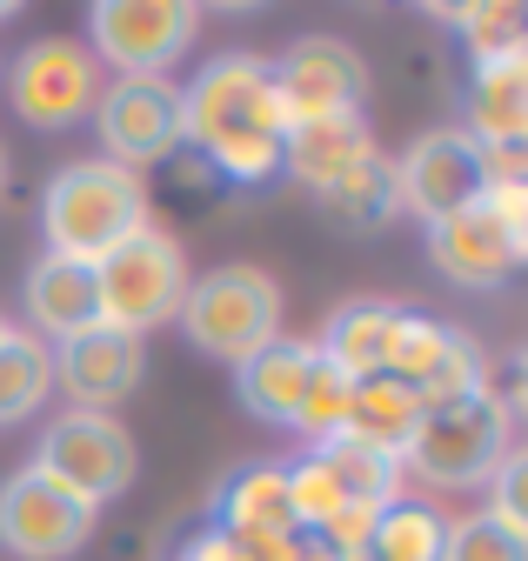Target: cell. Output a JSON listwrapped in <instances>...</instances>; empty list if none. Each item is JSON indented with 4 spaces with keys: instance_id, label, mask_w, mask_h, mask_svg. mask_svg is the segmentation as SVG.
I'll return each mask as SVG.
<instances>
[{
    "instance_id": "obj_1",
    "label": "cell",
    "mask_w": 528,
    "mask_h": 561,
    "mask_svg": "<svg viewBox=\"0 0 528 561\" xmlns=\"http://www.w3.org/2000/svg\"><path fill=\"white\" fill-rule=\"evenodd\" d=\"M181 140L228 181H268L282 174L288 114L275 101L268 60L234 47L215 54L202 75L181 88Z\"/></svg>"
},
{
    "instance_id": "obj_2",
    "label": "cell",
    "mask_w": 528,
    "mask_h": 561,
    "mask_svg": "<svg viewBox=\"0 0 528 561\" xmlns=\"http://www.w3.org/2000/svg\"><path fill=\"white\" fill-rule=\"evenodd\" d=\"M148 221V181L120 161H74L41 187V234L60 261H101L120 234Z\"/></svg>"
},
{
    "instance_id": "obj_3",
    "label": "cell",
    "mask_w": 528,
    "mask_h": 561,
    "mask_svg": "<svg viewBox=\"0 0 528 561\" xmlns=\"http://www.w3.org/2000/svg\"><path fill=\"white\" fill-rule=\"evenodd\" d=\"M508 448H515V408L495 388H482V394L422 408V428L402 455V474L428 488H482Z\"/></svg>"
},
{
    "instance_id": "obj_4",
    "label": "cell",
    "mask_w": 528,
    "mask_h": 561,
    "mask_svg": "<svg viewBox=\"0 0 528 561\" xmlns=\"http://www.w3.org/2000/svg\"><path fill=\"white\" fill-rule=\"evenodd\" d=\"M187 254L168 228L141 221L135 234H120L101 261H94V308L107 328L120 334H148L161 321L181 314V295H187Z\"/></svg>"
},
{
    "instance_id": "obj_5",
    "label": "cell",
    "mask_w": 528,
    "mask_h": 561,
    "mask_svg": "<svg viewBox=\"0 0 528 561\" xmlns=\"http://www.w3.org/2000/svg\"><path fill=\"white\" fill-rule=\"evenodd\" d=\"M174 321L187 328V341L202 347V355L241 368L254 347H268L282 334V288H275V274L234 261V267H215L202 280H187Z\"/></svg>"
},
{
    "instance_id": "obj_6",
    "label": "cell",
    "mask_w": 528,
    "mask_h": 561,
    "mask_svg": "<svg viewBox=\"0 0 528 561\" xmlns=\"http://www.w3.org/2000/svg\"><path fill=\"white\" fill-rule=\"evenodd\" d=\"M34 468L54 474V481L68 488V495H81L88 508H101V502L127 495V481H135V468H141V448H135V435H127L114 414L68 408V414L47 421Z\"/></svg>"
},
{
    "instance_id": "obj_7",
    "label": "cell",
    "mask_w": 528,
    "mask_h": 561,
    "mask_svg": "<svg viewBox=\"0 0 528 561\" xmlns=\"http://www.w3.org/2000/svg\"><path fill=\"white\" fill-rule=\"evenodd\" d=\"M8 101L27 127H74L94 114L101 101V60L88 41L74 34H47V41H27L8 67Z\"/></svg>"
},
{
    "instance_id": "obj_8",
    "label": "cell",
    "mask_w": 528,
    "mask_h": 561,
    "mask_svg": "<svg viewBox=\"0 0 528 561\" xmlns=\"http://www.w3.org/2000/svg\"><path fill=\"white\" fill-rule=\"evenodd\" d=\"M194 27H202L194 0H94L88 47L120 75H168L194 47Z\"/></svg>"
},
{
    "instance_id": "obj_9",
    "label": "cell",
    "mask_w": 528,
    "mask_h": 561,
    "mask_svg": "<svg viewBox=\"0 0 528 561\" xmlns=\"http://www.w3.org/2000/svg\"><path fill=\"white\" fill-rule=\"evenodd\" d=\"M94 515L101 508L68 495V488L54 474H41L34 461L0 481V548L21 554V561H68L74 548H88Z\"/></svg>"
},
{
    "instance_id": "obj_10",
    "label": "cell",
    "mask_w": 528,
    "mask_h": 561,
    "mask_svg": "<svg viewBox=\"0 0 528 561\" xmlns=\"http://www.w3.org/2000/svg\"><path fill=\"white\" fill-rule=\"evenodd\" d=\"M94 127L107 161L141 174L148 161H168L181 148V88L168 75H120L114 88H101Z\"/></svg>"
},
{
    "instance_id": "obj_11",
    "label": "cell",
    "mask_w": 528,
    "mask_h": 561,
    "mask_svg": "<svg viewBox=\"0 0 528 561\" xmlns=\"http://www.w3.org/2000/svg\"><path fill=\"white\" fill-rule=\"evenodd\" d=\"M394 201L422 221H441L455 207L482 201V140L469 127H428L394 161Z\"/></svg>"
},
{
    "instance_id": "obj_12",
    "label": "cell",
    "mask_w": 528,
    "mask_h": 561,
    "mask_svg": "<svg viewBox=\"0 0 528 561\" xmlns=\"http://www.w3.org/2000/svg\"><path fill=\"white\" fill-rule=\"evenodd\" d=\"M268 81H275V101H282L288 121L361 114V101H368V60L348 41H335V34H308V41H295L268 67Z\"/></svg>"
},
{
    "instance_id": "obj_13",
    "label": "cell",
    "mask_w": 528,
    "mask_h": 561,
    "mask_svg": "<svg viewBox=\"0 0 528 561\" xmlns=\"http://www.w3.org/2000/svg\"><path fill=\"white\" fill-rule=\"evenodd\" d=\"M428 254L461 288H502L528 254V228L495 215L489 201H469V207H455V215L428 221Z\"/></svg>"
},
{
    "instance_id": "obj_14",
    "label": "cell",
    "mask_w": 528,
    "mask_h": 561,
    "mask_svg": "<svg viewBox=\"0 0 528 561\" xmlns=\"http://www.w3.org/2000/svg\"><path fill=\"white\" fill-rule=\"evenodd\" d=\"M54 381L74 394V408H94V414H114V401H127L141 388V334H120L107 321L54 341Z\"/></svg>"
},
{
    "instance_id": "obj_15",
    "label": "cell",
    "mask_w": 528,
    "mask_h": 561,
    "mask_svg": "<svg viewBox=\"0 0 528 561\" xmlns=\"http://www.w3.org/2000/svg\"><path fill=\"white\" fill-rule=\"evenodd\" d=\"M221 535L234 541H288L295 535V508H288V461H241L208 508Z\"/></svg>"
},
{
    "instance_id": "obj_16",
    "label": "cell",
    "mask_w": 528,
    "mask_h": 561,
    "mask_svg": "<svg viewBox=\"0 0 528 561\" xmlns=\"http://www.w3.org/2000/svg\"><path fill=\"white\" fill-rule=\"evenodd\" d=\"M375 154V134H368V114H314V121H288V140H282V168L295 181H308L314 194H328L348 168H361Z\"/></svg>"
},
{
    "instance_id": "obj_17",
    "label": "cell",
    "mask_w": 528,
    "mask_h": 561,
    "mask_svg": "<svg viewBox=\"0 0 528 561\" xmlns=\"http://www.w3.org/2000/svg\"><path fill=\"white\" fill-rule=\"evenodd\" d=\"M308 368H314V341H288L275 334L268 347L234 368V394L254 421H275V428H295V408H301V388H308Z\"/></svg>"
},
{
    "instance_id": "obj_18",
    "label": "cell",
    "mask_w": 528,
    "mask_h": 561,
    "mask_svg": "<svg viewBox=\"0 0 528 561\" xmlns=\"http://www.w3.org/2000/svg\"><path fill=\"white\" fill-rule=\"evenodd\" d=\"M469 134L482 148H521L528 140V47L469 67Z\"/></svg>"
},
{
    "instance_id": "obj_19",
    "label": "cell",
    "mask_w": 528,
    "mask_h": 561,
    "mask_svg": "<svg viewBox=\"0 0 528 561\" xmlns=\"http://www.w3.org/2000/svg\"><path fill=\"white\" fill-rule=\"evenodd\" d=\"M415 428H422V394L409 388V381H394V375H361L355 388H348V442H361V448H375V455H388V461H402L409 455V442H415Z\"/></svg>"
},
{
    "instance_id": "obj_20",
    "label": "cell",
    "mask_w": 528,
    "mask_h": 561,
    "mask_svg": "<svg viewBox=\"0 0 528 561\" xmlns=\"http://www.w3.org/2000/svg\"><path fill=\"white\" fill-rule=\"evenodd\" d=\"M394 314H402V301H381V295H355V301H342L335 314L321 321L314 355H321L328 368H342L348 381L381 375V362H388V334H394Z\"/></svg>"
},
{
    "instance_id": "obj_21",
    "label": "cell",
    "mask_w": 528,
    "mask_h": 561,
    "mask_svg": "<svg viewBox=\"0 0 528 561\" xmlns=\"http://www.w3.org/2000/svg\"><path fill=\"white\" fill-rule=\"evenodd\" d=\"M27 321H34V341H68V334L94 328L101 321V308H94V267L88 261L41 254V267L27 274Z\"/></svg>"
},
{
    "instance_id": "obj_22",
    "label": "cell",
    "mask_w": 528,
    "mask_h": 561,
    "mask_svg": "<svg viewBox=\"0 0 528 561\" xmlns=\"http://www.w3.org/2000/svg\"><path fill=\"white\" fill-rule=\"evenodd\" d=\"M441 541H448V522L428 508V502H388L375 515V535H368V554L375 561H441Z\"/></svg>"
},
{
    "instance_id": "obj_23",
    "label": "cell",
    "mask_w": 528,
    "mask_h": 561,
    "mask_svg": "<svg viewBox=\"0 0 528 561\" xmlns=\"http://www.w3.org/2000/svg\"><path fill=\"white\" fill-rule=\"evenodd\" d=\"M47 388H54L47 341H34V334L14 328L8 341H0V428H8V421H27L47 401Z\"/></svg>"
},
{
    "instance_id": "obj_24",
    "label": "cell",
    "mask_w": 528,
    "mask_h": 561,
    "mask_svg": "<svg viewBox=\"0 0 528 561\" xmlns=\"http://www.w3.org/2000/svg\"><path fill=\"white\" fill-rule=\"evenodd\" d=\"M448 334H455L448 321H435V314H422V308H402V314H394V334H388V362H381V375L422 388V381L435 375V362H441Z\"/></svg>"
},
{
    "instance_id": "obj_25",
    "label": "cell",
    "mask_w": 528,
    "mask_h": 561,
    "mask_svg": "<svg viewBox=\"0 0 528 561\" xmlns=\"http://www.w3.org/2000/svg\"><path fill=\"white\" fill-rule=\"evenodd\" d=\"M348 502H355V495L342 488V474L328 468L314 448H308L301 461H288V508H295V535H321L328 522L348 508Z\"/></svg>"
},
{
    "instance_id": "obj_26",
    "label": "cell",
    "mask_w": 528,
    "mask_h": 561,
    "mask_svg": "<svg viewBox=\"0 0 528 561\" xmlns=\"http://www.w3.org/2000/svg\"><path fill=\"white\" fill-rule=\"evenodd\" d=\"M321 201L335 207V215H342L348 228H375V221H388L394 207H402V201H394V161L368 154L361 168H348V174H342L335 187H328Z\"/></svg>"
},
{
    "instance_id": "obj_27",
    "label": "cell",
    "mask_w": 528,
    "mask_h": 561,
    "mask_svg": "<svg viewBox=\"0 0 528 561\" xmlns=\"http://www.w3.org/2000/svg\"><path fill=\"white\" fill-rule=\"evenodd\" d=\"M328 468H335L342 474V488H348V495L355 502H375V508H388V502H402V461H388V455H375V448H361V442H328V448H314Z\"/></svg>"
},
{
    "instance_id": "obj_28",
    "label": "cell",
    "mask_w": 528,
    "mask_h": 561,
    "mask_svg": "<svg viewBox=\"0 0 528 561\" xmlns=\"http://www.w3.org/2000/svg\"><path fill=\"white\" fill-rule=\"evenodd\" d=\"M348 375L342 368H328L321 355H314V368H308V388H301V408H295V428L308 435V448H328V442H342V428H348Z\"/></svg>"
},
{
    "instance_id": "obj_29",
    "label": "cell",
    "mask_w": 528,
    "mask_h": 561,
    "mask_svg": "<svg viewBox=\"0 0 528 561\" xmlns=\"http://www.w3.org/2000/svg\"><path fill=\"white\" fill-rule=\"evenodd\" d=\"M455 27L469 34V67L528 47V14L515 8V0H475V8H461V14H455Z\"/></svg>"
},
{
    "instance_id": "obj_30",
    "label": "cell",
    "mask_w": 528,
    "mask_h": 561,
    "mask_svg": "<svg viewBox=\"0 0 528 561\" xmlns=\"http://www.w3.org/2000/svg\"><path fill=\"white\" fill-rule=\"evenodd\" d=\"M441 561H528V541L495 528L489 515H469V522H448Z\"/></svg>"
},
{
    "instance_id": "obj_31",
    "label": "cell",
    "mask_w": 528,
    "mask_h": 561,
    "mask_svg": "<svg viewBox=\"0 0 528 561\" xmlns=\"http://www.w3.org/2000/svg\"><path fill=\"white\" fill-rule=\"evenodd\" d=\"M521 474H528V455H521V448H508V455L495 461V474L482 481V488H489V502H482L475 515H489L495 528H508V535H521V541H528V515H521Z\"/></svg>"
},
{
    "instance_id": "obj_32",
    "label": "cell",
    "mask_w": 528,
    "mask_h": 561,
    "mask_svg": "<svg viewBox=\"0 0 528 561\" xmlns=\"http://www.w3.org/2000/svg\"><path fill=\"white\" fill-rule=\"evenodd\" d=\"M174 561H295V535L288 541H234L221 528H202Z\"/></svg>"
},
{
    "instance_id": "obj_33",
    "label": "cell",
    "mask_w": 528,
    "mask_h": 561,
    "mask_svg": "<svg viewBox=\"0 0 528 561\" xmlns=\"http://www.w3.org/2000/svg\"><path fill=\"white\" fill-rule=\"evenodd\" d=\"M295 561H342L335 548H321L314 535H295Z\"/></svg>"
},
{
    "instance_id": "obj_34",
    "label": "cell",
    "mask_w": 528,
    "mask_h": 561,
    "mask_svg": "<svg viewBox=\"0 0 528 561\" xmlns=\"http://www.w3.org/2000/svg\"><path fill=\"white\" fill-rule=\"evenodd\" d=\"M0 194H8V148H0Z\"/></svg>"
},
{
    "instance_id": "obj_35",
    "label": "cell",
    "mask_w": 528,
    "mask_h": 561,
    "mask_svg": "<svg viewBox=\"0 0 528 561\" xmlns=\"http://www.w3.org/2000/svg\"><path fill=\"white\" fill-rule=\"evenodd\" d=\"M8 334H14V321H8V314H0V341H8Z\"/></svg>"
},
{
    "instance_id": "obj_36",
    "label": "cell",
    "mask_w": 528,
    "mask_h": 561,
    "mask_svg": "<svg viewBox=\"0 0 528 561\" xmlns=\"http://www.w3.org/2000/svg\"><path fill=\"white\" fill-rule=\"evenodd\" d=\"M342 561H375V554H368V548H361V554H342Z\"/></svg>"
}]
</instances>
